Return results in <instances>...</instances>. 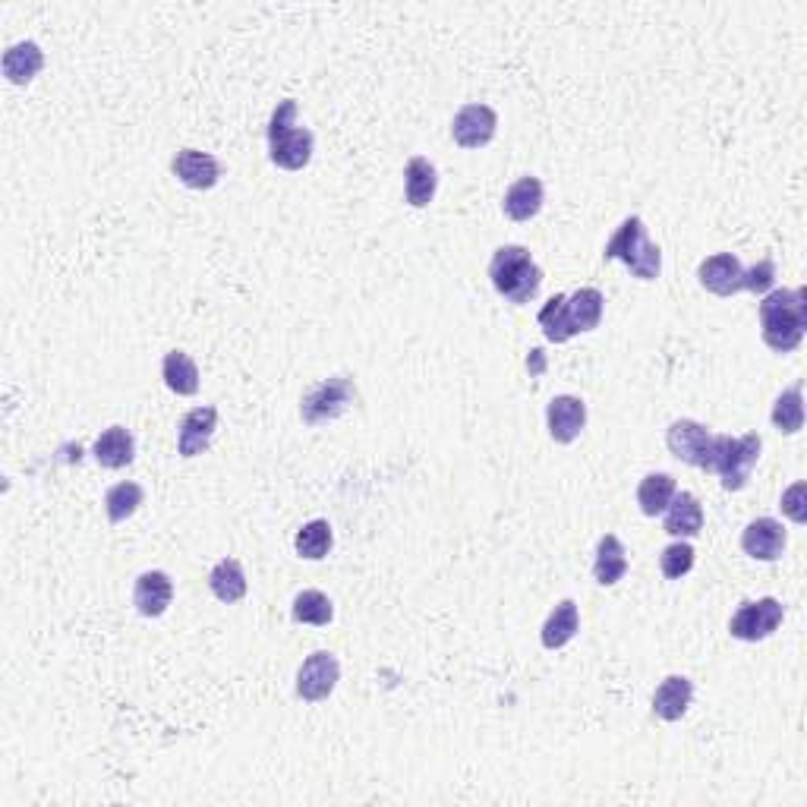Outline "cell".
Masks as SVG:
<instances>
[{
	"label": "cell",
	"mask_w": 807,
	"mask_h": 807,
	"mask_svg": "<svg viewBox=\"0 0 807 807\" xmlns=\"http://www.w3.org/2000/svg\"><path fill=\"white\" fill-rule=\"evenodd\" d=\"M174 599V580L164 574V571H146L136 577V587H133V606L139 615L146 619H158L168 612Z\"/></svg>",
	"instance_id": "9a60e30c"
},
{
	"label": "cell",
	"mask_w": 807,
	"mask_h": 807,
	"mask_svg": "<svg viewBox=\"0 0 807 807\" xmlns=\"http://www.w3.org/2000/svg\"><path fill=\"white\" fill-rule=\"evenodd\" d=\"M694 562H697V552H694L690 542H672L659 555V568H662L665 580H682L685 574H690Z\"/></svg>",
	"instance_id": "836d02e7"
},
{
	"label": "cell",
	"mask_w": 807,
	"mask_h": 807,
	"mask_svg": "<svg viewBox=\"0 0 807 807\" xmlns=\"http://www.w3.org/2000/svg\"><path fill=\"white\" fill-rule=\"evenodd\" d=\"M41 66H45V54L35 41H20L3 54V76L13 86H29Z\"/></svg>",
	"instance_id": "cb8c5ba5"
},
{
	"label": "cell",
	"mask_w": 807,
	"mask_h": 807,
	"mask_svg": "<svg viewBox=\"0 0 807 807\" xmlns=\"http://www.w3.org/2000/svg\"><path fill=\"white\" fill-rule=\"evenodd\" d=\"M565 299H568L565 294H555L539 309V329L552 344H565V341L574 338V331L568 326V313H565Z\"/></svg>",
	"instance_id": "d6a6232c"
},
{
	"label": "cell",
	"mask_w": 807,
	"mask_h": 807,
	"mask_svg": "<svg viewBox=\"0 0 807 807\" xmlns=\"http://www.w3.org/2000/svg\"><path fill=\"white\" fill-rule=\"evenodd\" d=\"M436 186H439V174L432 168L429 158H411L407 168H404V193H407V203L414 209H426L432 199H436Z\"/></svg>",
	"instance_id": "603a6c76"
},
{
	"label": "cell",
	"mask_w": 807,
	"mask_h": 807,
	"mask_svg": "<svg viewBox=\"0 0 807 807\" xmlns=\"http://www.w3.org/2000/svg\"><path fill=\"white\" fill-rule=\"evenodd\" d=\"M760 436L757 432H748V436H713V474H719L722 479V489L729 492H738L745 489L750 479V470L760 457Z\"/></svg>",
	"instance_id": "5b68a950"
},
{
	"label": "cell",
	"mask_w": 807,
	"mask_h": 807,
	"mask_svg": "<svg viewBox=\"0 0 807 807\" xmlns=\"http://www.w3.org/2000/svg\"><path fill=\"white\" fill-rule=\"evenodd\" d=\"M580 628V612H577V602L574 599H562L552 612H549V619H546V625H542V647L546 650H562V647H568L571 640H574V634Z\"/></svg>",
	"instance_id": "7402d4cb"
},
{
	"label": "cell",
	"mask_w": 807,
	"mask_h": 807,
	"mask_svg": "<svg viewBox=\"0 0 807 807\" xmlns=\"http://www.w3.org/2000/svg\"><path fill=\"white\" fill-rule=\"evenodd\" d=\"M489 278H492V288L509 299V303H530L539 294V284H542V271L534 262L530 249L527 246H499L492 253V262H489Z\"/></svg>",
	"instance_id": "3957f363"
},
{
	"label": "cell",
	"mask_w": 807,
	"mask_h": 807,
	"mask_svg": "<svg viewBox=\"0 0 807 807\" xmlns=\"http://www.w3.org/2000/svg\"><path fill=\"white\" fill-rule=\"evenodd\" d=\"M805 496H807V486L805 482H795V486H788L785 489V496H782V511L795 521V524H805L807 521V509H805Z\"/></svg>",
	"instance_id": "d590c367"
},
{
	"label": "cell",
	"mask_w": 807,
	"mask_h": 807,
	"mask_svg": "<svg viewBox=\"0 0 807 807\" xmlns=\"http://www.w3.org/2000/svg\"><path fill=\"white\" fill-rule=\"evenodd\" d=\"M773 284H777V266H773V259H760L757 266H750L742 274V291H750V294H770L773 291Z\"/></svg>",
	"instance_id": "e575fe53"
},
{
	"label": "cell",
	"mask_w": 807,
	"mask_h": 807,
	"mask_svg": "<svg viewBox=\"0 0 807 807\" xmlns=\"http://www.w3.org/2000/svg\"><path fill=\"white\" fill-rule=\"evenodd\" d=\"M91 454H95V461H98L105 470H120V467L133 464V457H136V439H133L130 429L111 426V429H105V432L95 439Z\"/></svg>",
	"instance_id": "e0dca14e"
},
{
	"label": "cell",
	"mask_w": 807,
	"mask_h": 807,
	"mask_svg": "<svg viewBox=\"0 0 807 807\" xmlns=\"http://www.w3.org/2000/svg\"><path fill=\"white\" fill-rule=\"evenodd\" d=\"M807 331V291H770L760 303V334L763 344L777 354H792L805 341Z\"/></svg>",
	"instance_id": "6da1fadb"
},
{
	"label": "cell",
	"mask_w": 807,
	"mask_h": 807,
	"mask_svg": "<svg viewBox=\"0 0 807 807\" xmlns=\"http://www.w3.org/2000/svg\"><path fill=\"white\" fill-rule=\"evenodd\" d=\"M341 678V662L334 653H313V657L303 659L297 672V694L306 704H319V700H329L331 690Z\"/></svg>",
	"instance_id": "30bf717a"
},
{
	"label": "cell",
	"mask_w": 807,
	"mask_h": 807,
	"mask_svg": "<svg viewBox=\"0 0 807 807\" xmlns=\"http://www.w3.org/2000/svg\"><path fill=\"white\" fill-rule=\"evenodd\" d=\"M602 294L597 288H580L565 299V313H568V326L574 334L580 331H594L602 322Z\"/></svg>",
	"instance_id": "d4e9b609"
},
{
	"label": "cell",
	"mask_w": 807,
	"mask_h": 807,
	"mask_svg": "<svg viewBox=\"0 0 807 807\" xmlns=\"http://www.w3.org/2000/svg\"><path fill=\"white\" fill-rule=\"evenodd\" d=\"M146 502V489L139 482H118L108 489L105 496V511H108V521L111 524H123L126 517H133L139 505Z\"/></svg>",
	"instance_id": "4dcf8cb0"
},
{
	"label": "cell",
	"mask_w": 807,
	"mask_h": 807,
	"mask_svg": "<svg viewBox=\"0 0 807 807\" xmlns=\"http://www.w3.org/2000/svg\"><path fill=\"white\" fill-rule=\"evenodd\" d=\"M499 114L489 105H464L451 120V139L461 149H482L496 139Z\"/></svg>",
	"instance_id": "9c48e42d"
},
{
	"label": "cell",
	"mask_w": 807,
	"mask_h": 807,
	"mask_svg": "<svg viewBox=\"0 0 807 807\" xmlns=\"http://www.w3.org/2000/svg\"><path fill=\"white\" fill-rule=\"evenodd\" d=\"M161 379L174 394L189 398L199 391V366L189 359V354L171 351V354H164V363H161Z\"/></svg>",
	"instance_id": "484cf974"
},
{
	"label": "cell",
	"mask_w": 807,
	"mask_h": 807,
	"mask_svg": "<svg viewBox=\"0 0 807 807\" xmlns=\"http://www.w3.org/2000/svg\"><path fill=\"white\" fill-rule=\"evenodd\" d=\"M218 429V411L215 407H196L186 417L180 419L178 451L180 457H196L203 451H209L211 439Z\"/></svg>",
	"instance_id": "2e32d148"
},
{
	"label": "cell",
	"mask_w": 807,
	"mask_h": 807,
	"mask_svg": "<svg viewBox=\"0 0 807 807\" xmlns=\"http://www.w3.org/2000/svg\"><path fill=\"white\" fill-rule=\"evenodd\" d=\"M665 445H669V451L682 464L713 474V432L704 423H697V419H675L665 429Z\"/></svg>",
	"instance_id": "52a82bcc"
},
{
	"label": "cell",
	"mask_w": 807,
	"mask_h": 807,
	"mask_svg": "<svg viewBox=\"0 0 807 807\" xmlns=\"http://www.w3.org/2000/svg\"><path fill=\"white\" fill-rule=\"evenodd\" d=\"M602 259L606 262H612V259L625 262L631 274L640 278V281H657L659 271H662V249L647 237V228H644V221L637 215H631L619 224V231L612 234V240L602 249Z\"/></svg>",
	"instance_id": "277c9868"
},
{
	"label": "cell",
	"mask_w": 807,
	"mask_h": 807,
	"mask_svg": "<svg viewBox=\"0 0 807 807\" xmlns=\"http://www.w3.org/2000/svg\"><path fill=\"white\" fill-rule=\"evenodd\" d=\"M662 514H665L662 530L669 537H697L704 530V509L694 492H675Z\"/></svg>",
	"instance_id": "ac0fdd59"
},
{
	"label": "cell",
	"mask_w": 807,
	"mask_h": 807,
	"mask_svg": "<svg viewBox=\"0 0 807 807\" xmlns=\"http://www.w3.org/2000/svg\"><path fill=\"white\" fill-rule=\"evenodd\" d=\"M785 619V609L777 597L754 599V602H742L738 612L732 615L729 622V634L735 640H745V644H757V640H767L773 631L782 625Z\"/></svg>",
	"instance_id": "ba28073f"
},
{
	"label": "cell",
	"mask_w": 807,
	"mask_h": 807,
	"mask_svg": "<svg viewBox=\"0 0 807 807\" xmlns=\"http://www.w3.org/2000/svg\"><path fill=\"white\" fill-rule=\"evenodd\" d=\"M546 423H549V436L559 445H571L587 426V404L574 394H559L546 407Z\"/></svg>",
	"instance_id": "8fae6325"
},
{
	"label": "cell",
	"mask_w": 807,
	"mask_h": 807,
	"mask_svg": "<svg viewBox=\"0 0 807 807\" xmlns=\"http://www.w3.org/2000/svg\"><path fill=\"white\" fill-rule=\"evenodd\" d=\"M675 492H678L675 489V479L669 477V474H647V477L640 479V486H637V505H640V511L647 517H657V514L669 509V502H672Z\"/></svg>",
	"instance_id": "f546056e"
},
{
	"label": "cell",
	"mask_w": 807,
	"mask_h": 807,
	"mask_svg": "<svg viewBox=\"0 0 807 807\" xmlns=\"http://www.w3.org/2000/svg\"><path fill=\"white\" fill-rule=\"evenodd\" d=\"M694 700V682L685 675H669L653 694V713L665 722H678Z\"/></svg>",
	"instance_id": "ffe728a7"
},
{
	"label": "cell",
	"mask_w": 807,
	"mask_h": 807,
	"mask_svg": "<svg viewBox=\"0 0 807 807\" xmlns=\"http://www.w3.org/2000/svg\"><path fill=\"white\" fill-rule=\"evenodd\" d=\"M354 382L344 376H331L326 382H319L316 389H309L299 401V417L306 426H326L331 419H338L354 401Z\"/></svg>",
	"instance_id": "8992f818"
},
{
	"label": "cell",
	"mask_w": 807,
	"mask_h": 807,
	"mask_svg": "<svg viewBox=\"0 0 807 807\" xmlns=\"http://www.w3.org/2000/svg\"><path fill=\"white\" fill-rule=\"evenodd\" d=\"M331 546H334V534H331L329 521H322V517L303 524L297 530V537H294V549H297L299 559H306V562L326 559L331 552Z\"/></svg>",
	"instance_id": "f1b7e54d"
},
{
	"label": "cell",
	"mask_w": 807,
	"mask_h": 807,
	"mask_svg": "<svg viewBox=\"0 0 807 807\" xmlns=\"http://www.w3.org/2000/svg\"><path fill=\"white\" fill-rule=\"evenodd\" d=\"M171 171L189 189H211L221 180V161L199 149H180L171 161Z\"/></svg>",
	"instance_id": "7c38bea8"
},
{
	"label": "cell",
	"mask_w": 807,
	"mask_h": 807,
	"mask_svg": "<svg viewBox=\"0 0 807 807\" xmlns=\"http://www.w3.org/2000/svg\"><path fill=\"white\" fill-rule=\"evenodd\" d=\"M742 274H745V266H742L738 256H732V253H717V256L704 259L700 269H697L700 284H704L710 294H717V297H732V294H738V291H742Z\"/></svg>",
	"instance_id": "4fadbf2b"
},
{
	"label": "cell",
	"mask_w": 807,
	"mask_h": 807,
	"mask_svg": "<svg viewBox=\"0 0 807 807\" xmlns=\"http://www.w3.org/2000/svg\"><path fill=\"white\" fill-rule=\"evenodd\" d=\"M773 426H777L779 432H785V436H795V432H802L805 429V386L802 382H795L792 389H785L777 398V404H773Z\"/></svg>",
	"instance_id": "4316f807"
},
{
	"label": "cell",
	"mask_w": 807,
	"mask_h": 807,
	"mask_svg": "<svg viewBox=\"0 0 807 807\" xmlns=\"http://www.w3.org/2000/svg\"><path fill=\"white\" fill-rule=\"evenodd\" d=\"M628 574V552L622 539L615 534H606L597 542V562H594V577L599 587H615Z\"/></svg>",
	"instance_id": "44dd1931"
},
{
	"label": "cell",
	"mask_w": 807,
	"mask_h": 807,
	"mask_svg": "<svg viewBox=\"0 0 807 807\" xmlns=\"http://www.w3.org/2000/svg\"><path fill=\"white\" fill-rule=\"evenodd\" d=\"M742 549L757 562H777L785 552V527L777 517H757L742 534Z\"/></svg>",
	"instance_id": "5bb4252c"
},
{
	"label": "cell",
	"mask_w": 807,
	"mask_h": 807,
	"mask_svg": "<svg viewBox=\"0 0 807 807\" xmlns=\"http://www.w3.org/2000/svg\"><path fill=\"white\" fill-rule=\"evenodd\" d=\"M209 587L215 597L221 602H240L246 597V574H243V565L237 559H221L209 574Z\"/></svg>",
	"instance_id": "83f0119b"
},
{
	"label": "cell",
	"mask_w": 807,
	"mask_h": 807,
	"mask_svg": "<svg viewBox=\"0 0 807 807\" xmlns=\"http://www.w3.org/2000/svg\"><path fill=\"white\" fill-rule=\"evenodd\" d=\"M546 203V189H542V180L539 178H521L517 183H511L505 199H502V209L511 221L524 224L530 218H537L539 209Z\"/></svg>",
	"instance_id": "d6986e66"
},
{
	"label": "cell",
	"mask_w": 807,
	"mask_h": 807,
	"mask_svg": "<svg viewBox=\"0 0 807 807\" xmlns=\"http://www.w3.org/2000/svg\"><path fill=\"white\" fill-rule=\"evenodd\" d=\"M294 622L297 625H316V628H326L334 619V606L322 590H303L294 599V609H291Z\"/></svg>",
	"instance_id": "1f68e13d"
},
{
	"label": "cell",
	"mask_w": 807,
	"mask_h": 807,
	"mask_svg": "<svg viewBox=\"0 0 807 807\" xmlns=\"http://www.w3.org/2000/svg\"><path fill=\"white\" fill-rule=\"evenodd\" d=\"M313 133L297 123V101L284 98L269 118V158L281 171H303L313 158Z\"/></svg>",
	"instance_id": "7a4b0ae2"
}]
</instances>
